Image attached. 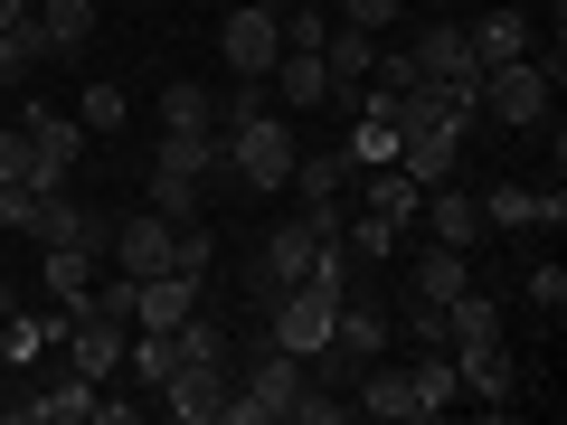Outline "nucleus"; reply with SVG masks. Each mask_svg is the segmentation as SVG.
<instances>
[{"label": "nucleus", "mask_w": 567, "mask_h": 425, "mask_svg": "<svg viewBox=\"0 0 567 425\" xmlns=\"http://www.w3.org/2000/svg\"><path fill=\"white\" fill-rule=\"evenodd\" d=\"M454 379H464L473 406H511V387H520V369H511V350H454Z\"/></svg>", "instance_id": "obj_14"}, {"label": "nucleus", "mask_w": 567, "mask_h": 425, "mask_svg": "<svg viewBox=\"0 0 567 425\" xmlns=\"http://www.w3.org/2000/svg\"><path fill=\"white\" fill-rule=\"evenodd\" d=\"M265 95H275V104H341V85H331L322 48H284L275 76H265Z\"/></svg>", "instance_id": "obj_10"}, {"label": "nucleus", "mask_w": 567, "mask_h": 425, "mask_svg": "<svg viewBox=\"0 0 567 425\" xmlns=\"http://www.w3.org/2000/svg\"><path fill=\"white\" fill-rule=\"evenodd\" d=\"M199 283H208V274H142V283H133V322H142V331H171L181 312H199Z\"/></svg>", "instance_id": "obj_12"}, {"label": "nucleus", "mask_w": 567, "mask_h": 425, "mask_svg": "<svg viewBox=\"0 0 567 425\" xmlns=\"http://www.w3.org/2000/svg\"><path fill=\"white\" fill-rule=\"evenodd\" d=\"M39 39L48 58H85L95 48V0H39Z\"/></svg>", "instance_id": "obj_20"}, {"label": "nucleus", "mask_w": 567, "mask_h": 425, "mask_svg": "<svg viewBox=\"0 0 567 425\" xmlns=\"http://www.w3.org/2000/svg\"><path fill=\"white\" fill-rule=\"evenodd\" d=\"M303 387H312V369L293 360V350L265 341L256 360H246V387H227L218 425H275V416H293V397H303Z\"/></svg>", "instance_id": "obj_2"}, {"label": "nucleus", "mask_w": 567, "mask_h": 425, "mask_svg": "<svg viewBox=\"0 0 567 425\" xmlns=\"http://www.w3.org/2000/svg\"><path fill=\"white\" fill-rule=\"evenodd\" d=\"M416 208H425V227H435V246H464V256H473V237H483V199H464V189L445 180V189H425Z\"/></svg>", "instance_id": "obj_18"}, {"label": "nucleus", "mask_w": 567, "mask_h": 425, "mask_svg": "<svg viewBox=\"0 0 567 425\" xmlns=\"http://www.w3.org/2000/svg\"><path fill=\"white\" fill-rule=\"evenodd\" d=\"M227 387H237V369H171V379H162V406H171L181 425H208V416L227 406Z\"/></svg>", "instance_id": "obj_11"}, {"label": "nucleus", "mask_w": 567, "mask_h": 425, "mask_svg": "<svg viewBox=\"0 0 567 425\" xmlns=\"http://www.w3.org/2000/svg\"><path fill=\"white\" fill-rule=\"evenodd\" d=\"M529 303H539L548 322H558V312H567V274H558V265H529Z\"/></svg>", "instance_id": "obj_36"}, {"label": "nucleus", "mask_w": 567, "mask_h": 425, "mask_svg": "<svg viewBox=\"0 0 567 425\" xmlns=\"http://www.w3.org/2000/svg\"><path fill=\"white\" fill-rule=\"evenodd\" d=\"M350 162H360V170H388V162H398V123H388V114H360V133H350Z\"/></svg>", "instance_id": "obj_31"}, {"label": "nucleus", "mask_w": 567, "mask_h": 425, "mask_svg": "<svg viewBox=\"0 0 567 425\" xmlns=\"http://www.w3.org/2000/svg\"><path fill=\"white\" fill-rule=\"evenodd\" d=\"M152 208H162L171 227L199 218V180H189V170H162V162H152Z\"/></svg>", "instance_id": "obj_30"}, {"label": "nucleus", "mask_w": 567, "mask_h": 425, "mask_svg": "<svg viewBox=\"0 0 567 425\" xmlns=\"http://www.w3.org/2000/svg\"><path fill=\"white\" fill-rule=\"evenodd\" d=\"M398 170L416 189H445L454 170H464V142H454V133H416V142H398Z\"/></svg>", "instance_id": "obj_21"}, {"label": "nucleus", "mask_w": 567, "mask_h": 425, "mask_svg": "<svg viewBox=\"0 0 567 425\" xmlns=\"http://www.w3.org/2000/svg\"><path fill=\"white\" fill-rule=\"evenodd\" d=\"M104 246H114V274H171V218H162V208L123 218Z\"/></svg>", "instance_id": "obj_8"}, {"label": "nucleus", "mask_w": 567, "mask_h": 425, "mask_svg": "<svg viewBox=\"0 0 567 425\" xmlns=\"http://www.w3.org/2000/svg\"><path fill=\"white\" fill-rule=\"evenodd\" d=\"M350 416H379V425H416V397H406V369H379L369 360L350 379Z\"/></svg>", "instance_id": "obj_13"}, {"label": "nucleus", "mask_w": 567, "mask_h": 425, "mask_svg": "<svg viewBox=\"0 0 567 425\" xmlns=\"http://www.w3.org/2000/svg\"><path fill=\"white\" fill-rule=\"evenodd\" d=\"M152 162L199 180V170H218V133H162V152H152Z\"/></svg>", "instance_id": "obj_28"}, {"label": "nucleus", "mask_w": 567, "mask_h": 425, "mask_svg": "<svg viewBox=\"0 0 567 425\" xmlns=\"http://www.w3.org/2000/svg\"><path fill=\"white\" fill-rule=\"evenodd\" d=\"M133 283H142V274H114V283H95V293H85V312H104V322H133Z\"/></svg>", "instance_id": "obj_34"}, {"label": "nucleus", "mask_w": 567, "mask_h": 425, "mask_svg": "<svg viewBox=\"0 0 567 425\" xmlns=\"http://www.w3.org/2000/svg\"><path fill=\"white\" fill-rule=\"evenodd\" d=\"M265 322H275V331H265L275 350L312 360V350H331V322H341V293L303 274V283H284V293H275V312H265Z\"/></svg>", "instance_id": "obj_5"}, {"label": "nucleus", "mask_w": 567, "mask_h": 425, "mask_svg": "<svg viewBox=\"0 0 567 425\" xmlns=\"http://www.w3.org/2000/svg\"><path fill=\"white\" fill-rule=\"evenodd\" d=\"M20 142H29V162H39V170H29L39 189H66V170L85 162V123L58 114L48 95H20Z\"/></svg>", "instance_id": "obj_3"}, {"label": "nucleus", "mask_w": 567, "mask_h": 425, "mask_svg": "<svg viewBox=\"0 0 567 425\" xmlns=\"http://www.w3.org/2000/svg\"><path fill=\"white\" fill-rule=\"evenodd\" d=\"M123 114H133V104H123V85H85V95H76L85 142H95V133H123Z\"/></svg>", "instance_id": "obj_32"}, {"label": "nucleus", "mask_w": 567, "mask_h": 425, "mask_svg": "<svg viewBox=\"0 0 567 425\" xmlns=\"http://www.w3.org/2000/svg\"><path fill=\"white\" fill-rule=\"evenodd\" d=\"M10 406H20V397H10V379H0V416H10Z\"/></svg>", "instance_id": "obj_41"}, {"label": "nucleus", "mask_w": 567, "mask_h": 425, "mask_svg": "<svg viewBox=\"0 0 567 425\" xmlns=\"http://www.w3.org/2000/svg\"><path fill=\"white\" fill-rule=\"evenodd\" d=\"M218 162L237 170L246 189H284L303 152H293V123H284L275 104H265V114H246V123H218Z\"/></svg>", "instance_id": "obj_1"}, {"label": "nucleus", "mask_w": 567, "mask_h": 425, "mask_svg": "<svg viewBox=\"0 0 567 425\" xmlns=\"http://www.w3.org/2000/svg\"><path fill=\"white\" fill-rule=\"evenodd\" d=\"M548 95H558V48L548 58H511V66H483V114L502 123H548Z\"/></svg>", "instance_id": "obj_4"}, {"label": "nucleus", "mask_w": 567, "mask_h": 425, "mask_svg": "<svg viewBox=\"0 0 567 425\" xmlns=\"http://www.w3.org/2000/svg\"><path fill=\"white\" fill-rule=\"evenodd\" d=\"M416 76H435V85H483V58H473V39L454 20H435V29H416Z\"/></svg>", "instance_id": "obj_7"}, {"label": "nucleus", "mask_w": 567, "mask_h": 425, "mask_svg": "<svg viewBox=\"0 0 567 425\" xmlns=\"http://www.w3.org/2000/svg\"><path fill=\"white\" fill-rule=\"evenodd\" d=\"M529 227H548V237H558V227H567V189H558V180L539 189V218H529Z\"/></svg>", "instance_id": "obj_39"}, {"label": "nucleus", "mask_w": 567, "mask_h": 425, "mask_svg": "<svg viewBox=\"0 0 567 425\" xmlns=\"http://www.w3.org/2000/svg\"><path fill=\"white\" fill-rule=\"evenodd\" d=\"M464 283H473V256H464V246H425L416 274H406V293H425V303H454Z\"/></svg>", "instance_id": "obj_24"}, {"label": "nucleus", "mask_w": 567, "mask_h": 425, "mask_svg": "<svg viewBox=\"0 0 567 425\" xmlns=\"http://www.w3.org/2000/svg\"><path fill=\"white\" fill-rule=\"evenodd\" d=\"M322 66H331V85H369V66H379V39L369 29H350V20H331V39H322Z\"/></svg>", "instance_id": "obj_23"}, {"label": "nucleus", "mask_w": 567, "mask_h": 425, "mask_svg": "<svg viewBox=\"0 0 567 425\" xmlns=\"http://www.w3.org/2000/svg\"><path fill=\"white\" fill-rule=\"evenodd\" d=\"M416 199H425V189L406 180L398 162H388V170H369V180H360V208H369V218H388V227H398V237H406V227H416Z\"/></svg>", "instance_id": "obj_22"}, {"label": "nucleus", "mask_w": 567, "mask_h": 425, "mask_svg": "<svg viewBox=\"0 0 567 425\" xmlns=\"http://www.w3.org/2000/svg\"><path fill=\"white\" fill-rule=\"evenodd\" d=\"M218 58L237 66V76H275V58H284V10H275V0H246V10H227Z\"/></svg>", "instance_id": "obj_6"}, {"label": "nucleus", "mask_w": 567, "mask_h": 425, "mask_svg": "<svg viewBox=\"0 0 567 425\" xmlns=\"http://www.w3.org/2000/svg\"><path fill=\"white\" fill-rule=\"evenodd\" d=\"M66 360H76V379H114L123 369V322H104V312H66Z\"/></svg>", "instance_id": "obj_9"}, {"label": "nucleus", "mask_w": 567, "mask_h": 425, "mask_svg": "<svg viewBox=\"0 0 567 425\" xmlns=\"http://www.w3.org/2000/svg\"><path fill=\"white\" fill-rule=\"evenodd\" d=\"M95 387H104V379H58L48 397H20V406H10V425H85V416H95Z\"/></svg>", "instance_id": "obj_15"}, {"label": "nucleus", "mask_w": 567, "mask_h": 425, "mask_svg": "<svg viewBox=\"0 0 567 425\" xmlns=\"http://www.w3.org/2000/svg\"><path fill=\"white\" fill-rule=\"evenodd\" d=\"M529 218H539V189H529V180H492L483 189V227H511V237H520Z\"/></svg>", "instance_id": "obj_27"}, {"label": "nucleus", "mask_w": 567, "mask_h": 425, "mask_svg": "<svg viewBox=\"0 0 567 425\" xmlns=\"http://www.w3.org/2000/svg\"><path fill=\"white\" fill-rule=\"evenodd\" d=\"M162 133H218V95H208V85H171L162 95Z\"/></svg>", "instance_id": "obj_26"}, {"label": "nucleus", "mask_w": 567, "mask_h": 425, "mask_svg": "<svg viewBox=\"0 0 567 425\" xmlns=\"http://www.w3.org/2000/svg\"><path fill=\"white\" fill-rule=\"evenodd\" d=\"M341 20L369 29V39H388V29H398V0H341Z\"/></svg>", "instance_id": "obj_35"}, {"label": "nucleus", "mask_w": 567, "mask_h": 425, "mask_svg": "<svg viewBox=\"0 0 567 425\" xmlns=\"http://www.w3.org/2000/svg\"><path fill=\"white\" fill-rule=\"evenodd\" d=\"M39 283H48V303H58V312H85V293H95V246H48Z\"/></svg>", "instance_id": "obj_16"}, {"label": "nucleus", "mask_w": 567, "mask_h": 425, "mask_svg": "<svg viewBox=\"0 0 567 425\" xmlns=\"http://www.w3.org/2000/svg\"><path fill=\"white\" fill-rule=\"evenodd\" d=\"M29 10H39V0H0V29H20V20H29Z\"/></svg>", "instance_id": "obj_40"}, {"label": "nucleus", "mask_w": 567, "mask_h": 425, "mask_svg": "<svg viewBox=\"0 0 567 425\" xmlns=\"http://www.w3.org/2000/svg\"><path fill=\"white\" fill-rule=\"evenodd\" d=\"M388 322H398L416 350H445V303H425V293H406V303L388 312Z\"/></svg>", "instance_id": "obj_29"}, {"label": "nucleus", "mask_w": 567, "mask_h": 425, "mask_svg": "<svg viewBox=\"0 0 567 425\" xmlns=\"http://www.w3.org/2000/svg\"><path fill=\"white\" fill-rule=\"evenodd\" d=\"M171 369H237V341L218 322H199V312H181L171 322Z\"/></svg>", "instance_id": "obj_19"}, {"label": "nucleus", "mask_w": 567, "mask_h": 425, "mask_svg": "<svg viewBox=\"0 0 567 425\" xmlns=\"http://www.w3.org/2000/svg\"><path fill=\"white\" fill-rule=\"evenodd\" d=\"M29 170H39V162H29V142H20V123H10V133H0V180H29ZM29 189H39V180H29Z\"/></svg>", "instance_id": "obj_38"}, {"label": "nucleus", "mask_w": 567, "mask_h": 425, "mask_svg": "<svg viewBox=\"0 0 567 425\" xmlns=\"http://www.w3.org/2000/svg\"><path fill=\"white\" fill-rule=\"evenodd\" d=\"M464 39H473V58H483V66H511V58H529V20H520V10H483V20H473Z\"/></svg>", "instance_id": "obj_25"}, {"label": "nucleus", "mask_w": 567, "mask_h": 425, "mask_svg": "<svg viewBox=\"0 0 567 425\" xmlns=\"http://www.w3.org/2000/svg\"><path fill=\"white\" fill-rule=\"evenodd\" d=\"M406 397H416V425H425V416H445V406H464L454 350H416V369H406Z\"/></svg>", "instance_id": "obj_17"}, {"label": "nucleus", "mask_w": 567, "mask_h": 425, "mask_svg": "<svg viewBox=\"0 0 567 425\" xmlns=\"http://www.w3.org/2000/svg\"><path fill=\"white\" fill-rule=\"evenodd\" d=\"M39 199H48V189H29V180H0V227H10V237H39Z\"/></svg>", "instance_id": "obj_33"}, {"label": "nucleus", "mask_w": 567, "mask_h": 425, "mask_svg": "<svg viewBox=\"0 0 567 425\" xmlns=\"http://www.w3.org/2000/svg\"><path fill=\"white\" fill-rule=\"evenodd\" d=\"M322 39H331L322 10H284V48H322Z\"/></svg>", "instance_id": "obj_37"}, {"label": "nucleus", "mask_w": 567, "mask_h": 425, "mask_svg": "<svg viewBox=\"0 0 567 425\" xmlns=\"http://www.w3.org/2000/svg\"><path fill=\"white\" fill-rule=\"evenodd\" d=\"M548 10H567V0H548Z\"/></svg>", "instance_id": "obj_42"}]
</instances>
